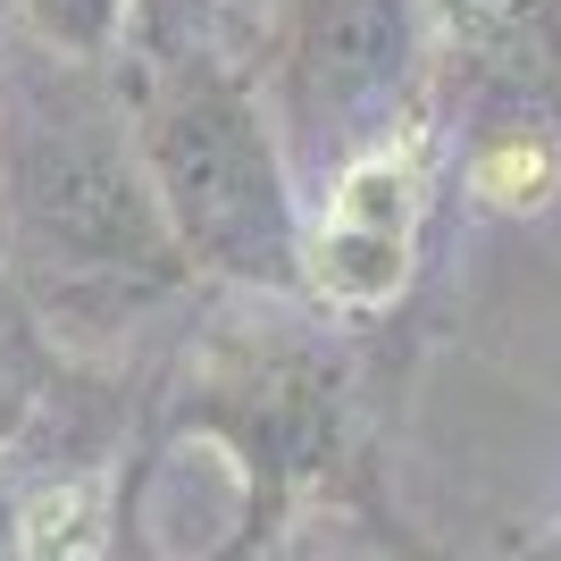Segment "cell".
Here are the masks:
<instances>
[{
	"label": "cell",
	"mask_w": 561,
	"mask_h": 561,
	"mask_svg": "<svg viewBox=\"0 0 561 561\" xmlns=\"http://www.w3.org/2000/svg\"><path fill=\"white\" fill-rule=\"evenodd\" d=\"M135 151L193 277L243 294H302V185L252 76L210 34L135 43Z\"/></svg>",
	"instance_id": "cell-2"
},
{
	"label": "cell",
	"mask_w": 561,
	"mask_h": 561,
	"mask_svg": "<svg viewBox=\"0 0 561 561\" xmlns=\"http://www.w3.org/2000/svg\"><path fill=\"white\" fill-rule=\"evenodd\" d=\"M135 18H210V0H135Z\"/></svg>",
	"instance_id": "cell-6"
},
{
	"label": "cell",
	"mask_w": 561,
	"mask_h": 561,
	"mask_svg": "<svg viewBox=\"0 0 561 561\" xmlns=\"http://www.w3.org/2000/svg\"><path fill=\"white\" fill-rule=\"evenodd\" d=\"M0 277L68 335L126 328L193 285L101 68L0 34Z\"/></svg>",
	"instance_id": "cell-1"
},
{
	"label": "cell",
	"mask_w": 561,
	"mask_h": 561,
	"mask_svg": "<svg viewBox=\"0 0 561 561\" xmlns=\"http://www.w3.org/2000/svg\"><path fill=\"white\" fill-rule=\"evenodd\" d=\"M427 76V0H294L277 43V126L294 185H335L352 160L394 151Z\"/></svg>",
	"instance_id": "cell-3"
},
{
	"label": "cell",
	"mask_w": 561,
	"mask_h": 561,
	"mask_svg": "<svg viewBox=\"0 0 561 561\" xmlns=\"http://www.w3.org/2000/svg\"><path fill=\"white\" fill-rule=\"evenodd\" d=\"M411 227H420V176L402 151H369L328 185V210L302 218V294L319 310L369 319L411 277Z\"/></svg>",
	"instance_id": "cell-4"
},
{
	"label": "cell",
	"mask_w": 561,
	"mask_h": 561,
	"mask_svg": "<svg viewBox=\"0 0 561 561\" xmlns=\"http://www.w3.org/2000/svg\"><path fill=\"white\" fill-rule=\"evenodd\" d=\"M18 25H25L43 50H59V59H84V68H101V59L126 43L135 0H18Z\"/></svg>",
	"instance_id": "cell-5"
}]
</instances>
